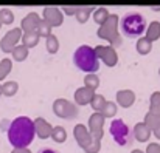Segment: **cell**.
Listing matches in <instances>:
<instances>
[{
    "instance_id": "cell-1",
    "label": "cell",
    "mask_w": 160,
    "mask_h": 153,
    "mask_svg": "<svg viewBox=\"0 0 160 153\" xmlns=\"http://www.w3.org/2000/svg\"><path fill=\"white\" fill-rule=\"evenodd\" d=\"M34 135H36L34 133V124L27 116L16 118L8 128V139H9L11 146L16 147V149L28 147L33 142Z\"/></svg>"
},
{
    "instance_id": "cell-2",
    "label": "cell",
    "mask_w": 160,
    "mask_h": 153,
    "mask_svg": "<svg viewBox=\"0 0 160 153\" xmlns=\"http://www.w3.org/2000/svg\"><path fill=\"white\" fill-rule=\"evenodd\" d=\"M120 26H121V31H123V34L126 37L135 39V37H138V36H142L145 33L146 19L138 11H129V12H126L121 17Z\"/></svg>"
},
{
    "instance_id": "cell-3",
    "label": "cell",
    "mask_w": 160,
    "mask_h": 153,
    "mask_svg": "<svg viewBox=\"0 0 160 153\" xmlns=\"http://www.w3.org/2000/svg\"><path fill=\"white\" fill-rule=\"evenodd\" d=\"M73 62H75V65L79 70H82L86 73H95V71L100 70L98 54H97V51L93 50L92 47H89V45H81L78 50L75 51Z\"/></svg>"
},
{
    "instance_id": "cell-4",
    "label": "cell",
    "mask_w": 160,
    "mask_h": 153,
    "mask_svg": "<svg viewBox=\"0 0 160 153\" xmlns=\"http://www.w3.org/2000/svg\"><path fill=\"white\" fill-rule=\"evenodd\" d=\"M110 135H112L113 141L120 146H126L131 138L129 127L126 125V122L123 119H113L110 122Z\"/></svg>"
},
{
    "instance_id": "cell-5",
    "label": "cell",
    "mask_w": 160,
    "mask_h": 153,
    "mask_svg": "<svg viewBox=\"0 0 160 153\" xmlns=\"http://www.w3.org/2000/svg\"><path fill=\"white\" fill-rule=\"evenodd\" d=\"M38 153H59V152H56L54 149H50V147H45V149H41Z\"/></svg>"
}]
</instances>
